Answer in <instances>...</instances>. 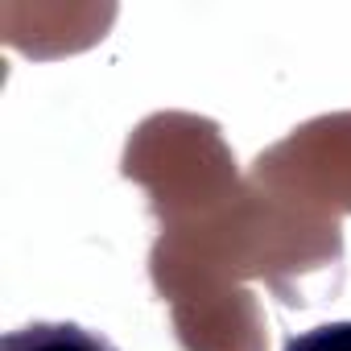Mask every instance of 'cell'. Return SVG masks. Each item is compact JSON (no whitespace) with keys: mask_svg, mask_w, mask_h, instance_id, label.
Listing matches in <instances>:
<instances>
[{"mask_svg":"<svg viewBox=\"0 0 351 351\" xmlns=\"http://www.w3.org/2000/svg\"><path fill=\"white\" fill-rule=\"evenodd\" d=\"M0 351H120L108 335L79 322H29L5 335Z\"/></svg>","mask_w":351,"mask_h":351,"instance_id":"cell-1","label":"cell"},{"mask_svg":"<svg viewBox=\"0 0 351 351\" xmlns=\"http://www.w3.org/2000/svg\"><path fill=\"white\" fill-rule=\"evenodd\" d=\"M281 351H351V322H322L293 335Z\"/></svg>","mask_w":351,"mask_h":351,"instance_id":"cell-2","label":"cell"}]
</instances>
